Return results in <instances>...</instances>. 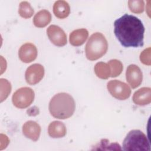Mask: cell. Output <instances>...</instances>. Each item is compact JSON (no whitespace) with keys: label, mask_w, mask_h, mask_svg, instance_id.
Masks as SVG:
<instances>
[{"label":"cell","mask_w":151,"mask_h":151,"mask_svg":"<svg viewBox=\"0 0 151 151\" xmlns=\"http://www.w3.org/2000/svg\"><path fill=\"white\" fill-rule=\"evenodd\" d=\"M34 11L30 4L27 1H22L19 4L18 13L24 18H31L34 14Z\"/></svg>","instance_id":"obj_18"},{"label":"cell","mask_w":151,"mask_h":151,"mask_svg":"<svg viewBox=\"0 0 151 151\" xmlns=\"http://www.w3.org/2000/svg\"><path fill=\"white\" fill-rule=\"evenodd\" d=\"M88 36V32L85 28L74 30L69 35L70 43L73 46H80L85 42Z\"/></svg>","instance_id":"obj_13"},{"label":"cell","mask_w":151,"mask_h":151,"mask_svg":"<svg viewBox=\"0 0 151 151\" xmlns=\"http://www.w3.org/2000/svg\"><path fill=\"white\" fill-rule=\"evenodd\" d=\"M140 60L141 63L145 65H150V48L149 47L144 50L140 55Z\"/></svg>","instance_id":"obj_21"},{"label":"cell","mask_w":151,"mask_h":151,"mask_svg":"<svg viewBox=\"0 0 151 151\" xmlns=\"http://www.w3.org/2000/svg\"><path fill=\"white\" fill-rule=\"evenodd\" d=\"M124 150H150L147 137L139 130L130 131L123 142Z\"/></svg>","instance_id":"obj_4"},{"label":"cell","mask_w":151,"mask_h":151,"mask_svg":"<svg viewBox=\"0 0 151 151\" xmlns=\"http://www.w3.org/2000/svg\"><path fill=\"white\" fill-rule=\"evenodd\" d=\"M107 88L110 94L118 100H126L131 94L130 87L125 83L117 80L109 81Z\"/></svg>","instance_id":"obj_6"},{"label":"cell","mask_w":151,"mask_h":151,"mask_svg":"<svg viewBox=\"0 0 151 151\" xmlns=\"http://www.w3.org/2000/svg\"><path fill=\"white\" fill-rule=\"evenodd\" d=\"M144 1L141 0H130L128 1L130 10L135 14H140L144 11Z\"/></svg>","instance_id":"obj_20"},{"label":"cell","mask_w":151,"mask_h":151,"mask_svg":"<svg viewBox=\"0 0 151 151\" xmlns=\"http://www.w3.org/2000/svg\"><path fill=\"white\" fill-rule=\"evenodd\" d=\"M48 133L52 138H61L66 134L67 129L63 122L53 121L48 126Z\"/></svg>","instance_id":"obj_14"},{"label":"cell","mask_w":151,"mask_h":151,"mask_svg":"<svg viewBox=\"0 0 151 151\" xmlns=\"http://www.w3.org/2000/svg\"><path fill=\"white\" fill-rule=\"evenodd\" d=\"M44 76V68L40 64H34L27 68L25 77L27 83L35 85L38 83Z\"/></svg>","instance_id":"obj_8"},{"label":"cell","mask_w":151,"mask_h":151,"mask_svg":"<svg viewBox=\"0 0 151 151\" xmlns=\"http://www.w3.org/2000/svg\"><path fill=\"white\" fill-rule=\"evenodd\" d=\"M51 20V15L50 12L46 9H42L35 15L33 18V23L38 28H43L50 24Z\"/></svg>","instance_id":"obj_16"},{"label":"cell","mask_w":151,"mask_h":151,"mask_svg":"<svg viewBox=\"0 0 151 151\" xmlns=\"http://www.w3.org/2000/svg\"><path fill=\"white\" fill-rule=\"evenodd\" d=\"M53 12L60 19L67 18L70 12V5L67 2L63 0L56 1L53 5Z\"/></svg>","instance_id":"obj_15"},{"label":"cell","mask_w":151,"mask_h":151,"mask_svg":"<svg viewBox=\"0 0 151 151\" xmlns=\"http://www.w3.org/2000/svg\"><path fill=\"white\" fill-rule=\"evenodd\" d=\"M50 114L58 119H67L73 116L76 104L73 97L66 93H59L51 99L48 106Z\"/></svg>","instance_id":"obj_2"},{"label":"cell","mask_w":151,"mask_h":151,"mask_svg":"<svg viewBox=\"0 0 151 151\" xmlns=\"http://www.w3.org/2000/svg\"><path fill=\"white\" fill-rule=\"evenodd\" d=\"M96 75L100 78L107 79L110 76V68L107 63L99 62L94 66Z\"/></svg>","instance_id":"obj_17"},{"label":"cell","mask_w":151,"mask_h":151,"mask_svg":"<svg viewBox=\"0 0 151 151\" xmlns=\"http://www.w3.org/2000/svg\"><path fill=\"white\" fill-rule=\"evenodd\" d=\"M22 133L26 137L36 142L38 140L41 134V127L37 122L29 120L24 124Z\"/></svg>","instance_id":"obj_11"},{"label":"cell","mask_w":151,"mask_h":151,"mask_svg":"<svg viewBox=\"0 0 151 151\" xmlns=\"http://www.w3.org/2000/svg\"><path fill=\"white\" fill-rule=\"evenodd\" d=\"M126 81L132 88L139 87L142 82L143 74L140 68L135 64L129 65L126 71Z\"/></svg>","instance_id":"obj_9"},{"label":"cell","mask_w":151,"mask_h":151,"mask_svg":"<svg viewBox=\"0 0 151 151\" xmlns=\"http://www.w3.org/2000/svg\"><path fill=\"white\" fill-rule=\"evenodd\" d=\"M47 34L51 42L56 46L63 47L67 44V35L60 27L51 25L47 29Z\"/></svg>","instance_id":"obj_7"},{"label":"cell","mask_w":151,"mask_h":151,"mask_svg":"<svg viewBox=\"0 0 151 151\" xmlns=\"http://www.w3.org/2000/svg\"><path fill=\"white\" fill-rule=\"evenodd\" d=\"M133 101L137 105L145 106L151 102V88L142 87L136 91L133 96Z\"/></svg>","instance_id":"obj_12"},{"label":"cell","mask_w":151,"mask_h":151,"mask_svg":"<svg viewBox=\"0 0 151 151\" xmlns=\"http://www.w3.org/2000/svg\"><path fill=\"white\" fill-rule=\"evenodd\" d=\"M35 97L34 90L27 87L18 89L12 95V101L16 107L25 109L33 102Z\"/></svg>","instance_id":"obj_5"},{"label":"cell","mask_w":151,"mask_h":151,"mask_svg":"<svg viewBox=\"0 0 151 151\" xmlns=\"http://www.w3.org/2000/svg\"><path fill=\"white\" fill-rule=\"evenodd\" d=\"M38 51L35 45L27 42L23 44L19 48L18 56L21 61L29 63L35 60L37 57Z\"/></svg>","instance_id":"obj_10"},{"label":"cell","mask_w":151,"mask_h":151,"mask_svg":"<svg viewBox=\"0 0 151 151\" xmlns=\"http://www.w3.org/2000/svg\"><path fill=\"white\" fill-rule=\"evenodd\" d=\"M110 68V77H116L119 76L123 71V64L118 60H111L107 63Z\"/></svg>","instance_id":"obj_19"},{"label":"cell","mask_w":151,"mask_h":151,"mask_svg":"<svg viewBox=\"0 0 151 151\" xmlns=\"http://www.w3.org/2000/svg\"><path fill=\"white\" fill-rule=\"evenodd\" d=\"M114 33L124 47H139L144 44L145 27L137 17L124 14L114 22Z\"/></svg>","instance_id":"obj_1"},{"label":"cell","mask_w":151,"mask_h":151,"mask_svg":"<svg viewBox=\"0 0 151 151\" xmlns=\"http://www.w3.org/2000/svg\"><path fill=\"white\" fill-rule=\"evenodd\" d=\"M108 49V43L105 37L100 32H95L89 38L85 48L88 60L94 61L103 56Z\"/></svg>","instance_id":"obj_3"}]
</instances>
